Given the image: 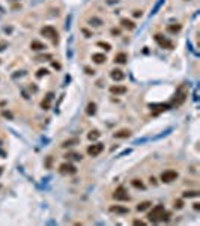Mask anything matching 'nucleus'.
Listing matches in <instances>:
<instances>
[{
	"label": "nucleus",
	"mask_w": 200,
	"mask_h": 226,
	"mask_svg": "<svg viewBox=\"0 0 200 226\" xmlns=\"http://www.w3.org/2000/svg\"><path fill=\"white\" fill-rule=\"evenodd\" d=\"M164 211H165L164 205H155V207L152 208V211L147 214V217H149V220H150V222H154V223L161 222V217H163Z\"/></svg>",
	"instance_id": "obj_1"
},
{
	"label": "nucleus",
	"mask_w": 200,
	"mask_h": 226,
	"mask_svg": "<svg viewBox=\"0 0 200 226\" xmlns=\"http://www.w3.org/2000/svg\"><path fill=\"white\" fill-rule=\"evenodd\" d=\"M187 90H185V86L181 85V86L178 87V90H176V94H175V101H173V105H181L185 100H187Z\"/></svg>",
	"instance_id": "obj_2"
},
{
	"label": "nucleus",
	"mask_w": 200,
	"mask_h": 226,
	"mask_svg": "<svg viewBox=\"0 0 200 226\" xmlns=\"http://www.w3.org/2000/svg\"><path fill=\"white\" fill-rule=\"evenodd\" d=\"M154 39H155V42H157L161 48H169V50H172V48H173V42H172V41H169L167 38H164L161 33H157V35L154 36Z\"/></svg>",
	"instance_id": "obj_3"
},
{
	"label": "nucleus",
	"mask_w": 200,
	"mask_h": 226,
	"mask_svg": "<svg viewBox=\"0 0 200 226\" xmlns=\"http://www.w3.org/2000/svg\"><path fill=\"white\" fill-rule=\"evenodd\" d=\"M113 197L116 199V201H122V202H127V201H129V194H128V191L125 187H117L116 190H114V193H113Z\"/></svg>",
	"instance_id": "obj_4"
},
{
	"label": "nucleus",
	"mask_w": 200,
	"mask_h": 226,
	"mask_svg": "<svg viewBox=\"0 0 200 226\" xmlns=\"http://www.w3.org/2000/svg\"><path fill=\"white\" fill-rule=\"evenodd\" d=\"M178 172L176 170H164L163 174H161V181L165 182V184H169V182H173V181H176L178 179Z\"/></svg>",
	"instance_id": "obj_5"
},
{
	"label": "nucleus",
	"mask_w": 200,
	"mask_h": 226,
	"mask_svg": "<svg viewBox=\"0 0 200 226\" xmlns=\"http://www.w3.org/2000/svg\"><path fill=\"white\" fill-rule=\"evenodd\" d=\"M59 170H60V174L63 175H74L77 174V167L71 164V163H62L60 166H59Z\"/></svg>",
	"instance_id": "obj_6"
},
{
	"label": "nucleus",
	"mask_w": 200,
	"mask_h": 226,
	"mask_svg": "<svg viewBox=\"0 0 200 226\" xmlns=\"http://www.w3.org/2000/svg\"><path fill=\"white\" fill-rule=\"evenodd\" d=\"M104 151V145L102 143H93L87 148V154L91 157H98L101 152Z\"/></svg>",
	"instance_id": "obj_7"
},
{
	"label": "nucleus",
	"mask_w": 200,
	"mask_h": 226,
	"mask_svg": "<svg viewBox=\"0 0 200 226\" xmlns=\"http://www.w3.org/2000/svg\"><path fill=\"white\" fill-rule=\"evenodd\" d=\"M53 100H54V94H53V92H48V94L44 97V100L41 101V107H42L44 110H48V109L51 107Z\"/></svg>",
	"instance_id": "obj_8"
},
{
	"label": "nucleus",
	"mask_w": 200,
	"mask_h": 226,
	"mask_svg": "<svg viewBox=\"0 0 200 226\" xmlns=\"http://www.w3.org/2000/svg\"><path fill=\"white\" fill-rule=\"evenodd\" d=\"M41 35L48 36V38H56L57 36V30H56V27H53V26H44L41 29Z\"/></svg>",
	"instance_id": "obj_9"
},
{
	"label": "nucleus",
	"mask_w": 200,
	"mask_h": 226,
	"mask_svg": "<svg viewBox=\"0 0 200 226\" xmlns=\"http://www.w3.org/2000/svg\"><path fill=\"white\" fill-rule=\"evenodd\" d=\"M92 60H93L96 65H101V63H106L107 57H106L104 53H93V54H92Z\"/></svg>",
	"instance_id": "obj_10"
},
{
	"label": "nucleus",
	"mask_w": 200,
	"mask_h": 226,
	"mask_svg": "<svg viewBox=\"0 0 200 226\" xmlns=\"http://www.w3.org/2000/svg\"><path fill=\"white\" fill-rule=\"evenodd\" d=\"M110 77H111L114 82H122V80L125 79V74H124V71H120V70H113L110 72Z\"/></svg>",
	"instance_id": "obj_11"
},
{
	"label": "nucleus",
	"mask_w": 200,
	"mask_h": 226,
	"mask_svg": "<svg viewBox=\"0 0 200 226\" xmlns=\"http://www.w3.org/2000/svg\"><path fill=\"white\" fill-rule=\"evenodd\" d=\"M110 92L113 95H124L127 92V87L120 86V85H113V86H110Z\"/></svg>",
	"instance_id": "obj_12"
},
{
	"label": "nucleus",
	"mask_w": 200,
	"mask_h": 226,
	"mask_svg": "<svg viewBox=\"0 0 200 226\" xmlns=\"http://www.w3.org/2000/svg\"><path fill=\"white\" fill-rule=\"evenodd\" d=\"M128 60V54L124 52L117 53L116 56H114V63H119V65H124V63H127Z\"/></svg>",
	"instance_id": "obj_13"
},
{
	"label": "nucleus",
	"mask_w": 200,
	"mask_h": 226,
	"mask_svg": "<svg viewBox=\"0 0 200 226\" xmlns=\"http://www.w3.org/2000/svg\"><path fill=\"white\" fill-rule=\"evenodd\" d=\"M110 211H111V213H116V214H128V213H129V208L120 207V205H111V207H110Z\"/></svg>",
	"instance_id": "obj_14"
},
{
	"label": "nucleus",
	"mask_w": 200,
	"mask_h": 226,
	"mask_svg": "<svg viewBox=\"0 0 200 226\" xmlns=\"http://www.w3.org/2000/svg\"><path fill=\"white\" fill-rule=\"evenodd\" d=\"M30 48L33 52H44L45 50V45L41 42V41H32L30 42Z\"/></svg>",
	"instance_id": "obj_15"
},
{
	"label": "nucleus",
	"mask_w": 200,
	"mask_h": 226,
	"mask_svg": "<svg viewBox=\"0 0 200 226\" xmlns=\"http://www.w3.org/2000/svg\"><path fill=\"white\" fill-rule=\"evenodd\" d=\"M113 136H114V139H128V137L131 136V131H129V130H119V131L114 133Z\"/></svg>",
	"instance_id": "obj_16"
},
{
	"label": "nucleus",
	"mask_w": 200,
	"mask_h": 226,
	"mask_svg": "<svg viewBox=\"0 0 200 226\" xmlns=\"http://www.w3.org/2000/svg\"><path fill=\"white\" fill-rule=\"evenodd\" d=\"M120 24H122V27L129 29V30L135 29V23H134L132 20H128V18H122V20H120Z\"/></svg>",
	"instance_id": "obj_17"
},
{
	"label": "nucleus",
	"mask_w": 200,
	"mask_h": 226,
	"mask_svg": "<svg viewBox=\"0 0 200 226\" xmlns=\"http://www.w3.org/2000/svg\"><path fill=\"white\" fill-rule=\"evenodd\" d=\"M86 113H87L89 116H93V115L96 113V104H95V103H89L87 107H86Z\"/></svg>",
	"instance_id": "obj_18"
},
{
	"label": "nucleus",
	"mask_w": 200,
	"mask_h": 226,
	"mask_svg": "<svg viewBox=\"0 0 200 226\" xmlns=\"http://www.w3.org/2000/svg\"><path fill=\"white\" fill-rule=\"evenodd\" d=\"M167 30H169L170 33H178V32L182 30V26L181 24H170V26L167 27Z\"/></svg>",
	"instance_id": "obj_19"
},
{
	"label": "nucleus",
	"mask_w": 200,
	"mask_h": 226,
	"mask_svg": "<svg viewBox=\"0 0 200 226\" xmlns=\"http://www.w3.org/2000/svg\"><path fill=\"white\" fill-rule=\"evenodd\" d=\"M89 23H91V26H95V27H99V26L104 24V21H102L101 18H96V17L89 18Z\"/></svg>",
	"instance_id": "obj_20"
},
{
	"label": "nucleus",
	"mask_w": 200,
	"mask_h": 226,
	"mask_svg": "<svg viewBox=\"0 0 200 226\" xmlns=\"http://www.w3.org/2000/svg\"><path fill=\"white\" fill-rule=\"evenodd\" d=\"M150 205H152V204H150L149 201H143V202H140V204L137 205V211H146Z\"/></svg>",
	"instance_id": "obj_21"
},
{
	"label": "nucleus",
	"mask_w": 200,
	"mask_h": 226,
	"mask_svg": "<svg viewBox=\"0 0 200 226\" xmlns=\"http://www.w3.org/2000/svg\"><path fill=\"white\" fill-rule=\"evenodd\" d=\"M131 184H132V187H135V189L145 190V184L142 182V179H132V181H131Z\"/></svg>",
	"instance_id": "obj_22"
},
{
	"label": "nucleus",
	"mask_w": 200,
	"mask_h": 226,
	"mask_svg": "<svg viewBox=\"0 0 200 226\" xmlns=\"http://www.w3.org/2000/svg\"><path fill=\"white\" fill-rule=\"evenodd\" d=\"M99 136H101V133H99L98 130H93V131H91V133L87 134V139L89 140H96Z\"/></svg>",
	"instance_id": "obj_23"
},
{
	"label": "nucleus",
	"mask_w": 200,
	"mask_h": 226,
	"mask_svg": "<svg viewBox=\"0 0 200 226\" xmlns=\"http://www.w3.org/2000/svg\"><path fill=\"white\" fill-rule=\"evenodd\" d=\"M78 143V139H69V140H65L63 143H62V146L63 148H68V146H74V145H77Z\"/></svg>",
	"instance_id": "obj_24"
},
{
	"label": "nucleus",
	"mask_w": 200,
	"mask_h": 226,
	"mask_svg": "<svg viewBox=\"0 0 200 226\" xmlns=\"http://www.w3.org/2000/svg\"><path fill=\"white\" fill-rule=\"evenodd\" d=\"M199 191H185L183 194H182V197H199Z\"/></svg>",
	"instance_id": "obj_25"
},
{
	"label": "nucleus",
	"mask_w": 200,
	"mask_h": 226,
	"mask_svg": "<svg viewBox=\"0 0 200 226\" xmlns=\"http://www.w3.org/2000/svg\"><path fill=\"white\" fill-rule=\"evenodd\" d=\"M96 45H98V47H101V48H104V50H107V52L111 50V45H110L109 42H104V41H99Z\"/></svg>",
	"instance_id": "obj_26"
},
{
	"label": "nucleus",
	"mask_w": 200,
	"mask_h": 226,
	"mask_svg": "<svg viewBox=\"0 0 200 226\" xmlns=\"http://www.w3.org/2000/svg\"><path fill=\"white\" fill-rule=\"evenodd\" d=\"M47 74H48V70H45V68H41V70H38L36 77H38V79H41V77H44V75H47Z\"/></svg>",
	"instance_id": "obj_27"
},
{
	"label": "nucleus",
	"mask_w": 200,
	"mask_h": 226,
	"mask_svg": "<svg viewBox=\"0 0 200 226\" xmlns=\"http://www.w3.org/2000/svg\"><path fill=\"white\" fill-rule=\"evenodd\" d=\"M51 57H53L51 54H44V56H38L36 60H38V62H44V60H47V59H51Z\"/></svg>",
	"instance_id": "obj_28"
},
{
	"label": "nucleus",
	"mask_w": 200,
	"mask_h": 226,
	"mask_svg": "<svg viewBox=\"0 0 200 226\" xmlns=\"http://www.w3.org/2000/svg\"><path fill=\"white\" fill-rule=\"evenodd\" d=\"M66 157H71V158H74V160H77V161H80L83 157H81V154H75V152H71V154H68Z\"/></svg>",
	"instance_id": "obj_29"
},
{
	"label": "nucleus",
	"mask_w": 200,
	"mask_h": 226,
	"mask_svg": "<svg viewBox=\"0 0 200 226\" xmlns=\"http://www.w3.org/2000/svg\"><path fill=\"white\" fill-rule=\"evenodd\" d=\"M175 208H176V209L183 208V201H182V199H178V201H175Z\"/></svg>",
	"instance_id": "obj_30"
},
{
	"label": "nucleus",
	"mask_w": 200,
	"mask_h": 226,
	"mask_svg": "<svg viewBox=\"0 0 200 226\" xmlns=\"http://www.w3.org/2000/svg\"><path fill=\"white\" fill-rule=\"evenodd\" d=\"M110 33L113 36H120V29H116V27H113L111 30H110Z\"/></svg>",
	"instance_id": "obj_31"
},
{
	"label": "nucleus",
	"mask_w": 200,
	"mask_h": 226,
	"mask_svg": "<svg viewBox=\"0 0 200 226\" xmlns=\"http://www.w3.org/2000/svg\"><path fill=\"white\" fill-rule=\"evenodd\" d=\"M2 115H3L5 118H9V119H12V118H14V116H12V113H11V112H6V110H3V112H2Z\"/></svg>",
	"instance_id": "obj_32"
},
{
	"label": "nucleus",
	"mask_w": 200,
	"mask_h": 226,
	"mask_svg": "<svg viewBox=\"0 0 200 226\" xmlns=\"http://www.w3.org/2000/svg\"><path fill=\"white\" fill-rule=\"evenodd\" d=\"M132 223H134L135 226H145V225H146V223L143 222V220H134Z\"/></svg>",
	"instance_id": "obj_33"
},
{
	"label": "nucleus",
	"mask_w": 200,
	"mask_h": 226,
	"mask_svg": "<svg viewBox=\"0 0 200 226\" xmlns=\"http://www.w3.org/2000/svg\"><path fill=\"white\" fill-rule=\"evenodd\" d=\"M164 3V0H160V2H158V3H157V6H155V9H154V11H152V14H155V12H157V11H158V8H160V6H161V5H163Z\"/></svg>",
	"instance_id": "obj_34"
},
{
	"label": "nucleus",
	"mask_w": 200,
	"mask_h": 226,
	"mask_svg": "<svg viewBox=\"0 0 200 226\" xmlns=\"http://www.w3.org/2000/svg\"><path fill=\"white\" fill-rule=\"evenodd\" d=\"M84 71H86V74H89V75H93V74H95V71L92 70V68H89V67H86Z\"/></svg>",
	"instance_id": "obj_35"
},
{
	"label": "nucleus",
	"mask_w": 200,
	"mask_h": 226,
	"mask_svg": "<svg viewBox=\"0 0 200 226\" xmlns=\"http://www.w3.org/2000/svg\"><path fill=\"white\" fill-rule=\"evenodd\" d=\"M6 47H8V44H6L5 41H2V42H0V52H3Z\"/></svg>",
	"instance_id": "obj_36"
},
{
	"label": "nucleus",
	"mask_w": 200,
	"mask_h": 226,
	"mask_svg": "<svg viewBox=\"0 0 200 226\" xmlns=\"http://www.w3.org/2000/svg\"><path fill=\"white\" fill-rule=\"evenodd\" d=\"M135 18H139V17H142L143 14H142V11H134V14H132Z\"/></svg>",
	"instance_id": "obj_37"
},
{
	"label": "nucleus",
	"mask_w": 200,
	"mask_h": 226,
	"mask_svg": "<svg viewBox=\"0 0 200 226\" xmlns=\"http://www.w3.org/2000/svg\"><path fill=\"white\" fill-rule=\"evenodd\" d=\"M53 68H56V70H60V63H57V62H53Z\"/></svg>",
	"instance_id": "obj_38"
},
{
	"label": "nucleus",
	"mask_w": 200,
	"mask_h": 226,
	"mask_svg": "<svg viewBox=\"0 0 200 226\" xmlns=\"http://www.w3.org/2000/svg\"><path fill=\"white\" fill-rule=\"evenodd\" d=\"M193 205H194V209H197V211L200 209V204H199V202H194Z\"/></svg>",
	"instance_id": "obj_39"
},
{
	"label": "nucleus",
	"mask_w": 200,
	"mask_h": 226,
	"mask_svg": "<svg viewBox=\"0 0 200 226\" xmlns=\"http://www.w3.org/2000/svg\"><path fill=\"white\" fill-rule=\"evenodd\" d=\"M150 182H152V184H157V181H155V178H154V176H150Z\"/></svg>",
	"instance_id": "obj_40"
}]
</instances>
